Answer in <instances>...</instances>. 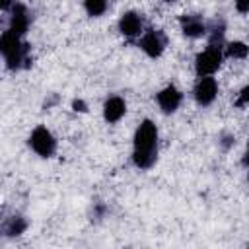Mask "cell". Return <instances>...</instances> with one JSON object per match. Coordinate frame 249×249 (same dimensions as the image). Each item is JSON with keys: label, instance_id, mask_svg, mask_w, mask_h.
Instances as JSON below:
<instances>
[{"label": "cell", "instance_id": "obj_1", "mask_svg": "<svg viewBox=\"0 0 249 249\" xmlns=\"http://www.w3.org/2000/svg\"><path fill=\"white\" fill-rule=\"evenodd\" d=\"M158 154V130L152 121H142L134 134L132 160L140 169H148L156 161Z\"/></svg>", "mask_w": 249, "mask_h": 249}, {"label": "cell", "instance_id": "obj_2", "mask_svg": "<svg viewBox=\"0 0 249 249\" xmlns=\"http://www.w3.org/2000/svg\"><path fill=\"white\" fill-rule=\"evenodd\" d=\"M0 49H2V54L6 56V64L8 68H19L21 62H25V66H29L31 58L27 56V51H29V45L21 43L19 41V35L12 33V31H6L0 39Z\"/></svg>", "mask_w": 249, "mask_h": 249}, {"label": "cell", "instance_id": "obj_3", "mask_svg": "<svg viewBox=\"0 0 249 249\" xmlns=\"http://www.w3.org/2000/svg\"><path fill=\"white\" fill-rule=\"evenodd\" d=\"M222 64V53H220V47H212L208 45L206 51H202L198 56H196V74L198 76H208L212 72H216Z\"/></svg>", "mask_w": 249, "mask_h": 249}, {"label": "cell", "instance_id": "obj_4", "mask_svg": "<svg viewBox=\"0 0 249 249\" xmlns=\"http://www.w3.org/2000/svg\"><path fill=\"white\" fill-rule=\"evenodd\" d=\"M29 144H31V148H33L39 156H45V158L53 156V152H54V148H56V142H54L53 134H51L45 126H37V128L31 132Z\"/></svg>", "mask_w": 249, "mask_h": 249}, {"label": "cell", "instance_id": "obj_5", "mask_svg": "<svg viewBox=\"0 0 249 249\" xmlns=\"http://www.w3.org/2000/svg\"><path fill=\"white\" fill-rule=\"evenodd\" d=\"M218 93V84L214 78H208V76H202L196 86H195V99L200 103V105H208L214 101Z\"/></svg>", "mask_w": 249, "mask_h": 249}, {"label": "cell", "instance_id": "obj_6", "mask_svg": "<svg viewBox=\"0 0 249 249\" xmlns=\"http://www.w3.org/2000/svg\"><path fill=\"white\" fill-rule=\"evenodd\" d=\"M140 47H142V51H144L148 56H154V58H156V56L161 54V51H163V47H165V39H163L161 31L150 29V31L142 37Z\"/></svg>", "mask_w": 249, "mask_h": 249}, {"label": "cell", "instance_id": "obj_7", "mask_svg": "<svg viewBox=\"0 0 249 249\" xmlns=\"http://www.w3.org/2000/svg\"><path fill=\"white\" fill-rule=\"evenodd\" d=\"M158 103L165 113H173L181 103V91L173 86H167L158 93Z\"/></svg>", "mask_w": 249, "mask_h": 249}, {"label": "cell", "instance_id": "obj_8", "mask_svg": "<svg viewBox=\"0 0 249 249\" xmlns=\"http://www.w3.org/2000/svg\"><path fill=\"white\" fill-rule=\"evenodd\" d=\"M27 25H29V18H27V12L21 4H16L14 10H12V19H10V31L16 33V35H23L27 31Z\"/></svg>", "mask_w": 249, "mask_h": 249}, {"label": "cell", "instance_id": "obj_9", "mask_svg": "<svg viewBox=\"0 0 249 249\" xmlns=\"http://www.w3.org/2000/svg\"><path fill=\"white\" fill-rule=\"evenodd\" d=\"M119 29H121L123 35L134 37V35H138L140 29H142V19L138 18V14L126 12V14H123V18H121V21H119Z\"/></svg>", "mask_w": 249, "mask_h": 249}, {"label": "cell", "instance_id": "obj_10", "mask_svg": "<svg viewBox=\"0 0 249 249\" xmlns=\"http://www.w3.org/2000/svg\"><path fill=\"white\" fill-rule=\"evenodd\" d=\"M124 111H126V105L121 97H109L103 105V117L109 123H117L124 115Z\"/></svg>", "mask_w": 249, "mask_h": 249}, {"label": "cell", "instance_id": "obj_11", "mask_svg": "<svg viewBox=\"0 0 249 249\" xmlns=\"http://www.w3.org/2000/svg\"><path fill=\"white\" fill-rule=\"evenodd\" d=\"M181 29L187 37H200L206 33L204 21L198 16H183L181 18Z\"/></svg>", "mask_w": 249, "mask_h": 249}, {"label": "cell", "instance_id": "obj_12", "mask_svg": "<svg viewBox=\"0 0 249 249\" xmlns=\"http://www.w3.org/2000/svg\"><path fill=\"white\" fill-rule=\"evenodd\" d=\"M25 226H27V224H25L23 218L14 216V218H10V220L4 224V233H6V235H19V233H23Z\"/></svg>", "mask_w": 249, "mask_h": 249}, {"label": "cell", "instance_id": "obj_13", "mask_svg": "<svg viewBox=\"0 0 249 249\" xmlns=\"http://www.w3.org/2000/svg\"><path fill=\"white\" fill-rule=\"evenodd\" d=\"M228 54L233 56V58H245L249 54V47L241 41H233L228 45Z\"/></svg>", "mask_w": 249, "mask_h": 249}, {"label": "cell", "instance_id": "obj_14", "mask_svg": "<svg viewBox=\"0 0 249 249\" xmlns=\"http://www.w3.org/2000/svg\"><path fill=\"white\" fill-rule=\"evenodd\" d=\"M107 8V0H86V10L89 16H101Z\"/></svg>", "mask_w": 249, "mask_h": 249}, {"label": "cell", "instance_id": "obj_15", "mask_svg": "<svg viewBox=\"0 0 249 249\" xmlns=\"http://www.w3.org/2000/svg\"><path fill=\"white\" fill-rule=\"evenodd\" d=\"M237 107H241V105H249V86H245L243 89H241V93H239V99H237V103H235Z\"/></svg>", "mask_w": 249, "mask_h": 249}, {"label": "cell", "instance_id": "obj_16", "mask_svg": "<svg viewBox=\"0 0 249 249\" xmlns=\"http://www.w3.org/2000/svg\"><path fill=\"white\" fill-rule=\"evenodd\" d=\"M235 8H237V12L247 14L249 12V0H235Z\"/></svg>", "mask_w": 249, "mask_h": 249}, {"label": "cell", "instance_id": "obj_17", "mask_svg": "<svg viewBox=\"0 0 249 249\" xmlns=\"http://www.w3.org/2000/svg\"><path fill=\"white\" fill-rule=\"evenodd\" d=\"M72 107H74V111H80V113H84V111H86V103H84L82 99H76V101L72 103Z\"/></svg>", "mask_w": 249, "mask_h": 249}, {"label": "cell", "instance_id": "obj_18", "mask_svg": "<svg viewBox=\"0 0 249 249\" xmlns=\"http://www.w3.org/2000/svg\"><path fill=\"white\" fill-rule=\"evenodd\" d=\"M10 4H12V0H0V6H2V10H8V8H10Z\"/></svg>", "mask_w": 249, "mask_h": 249}, {"label": "cell", "instance_id": "obj_19", "mask_svg": "<svg viewBox=\"0 0 249 249\" xmlns=\"http://www.w3.org/2000/svg\"><path fill=\"white\" fill-rule=\"evenodd\" d=\"M243 165H247V167H249V152L243 156Z\"/></svg>", "mask_w": 249, "mask_h": 249}, {"label": "cell", "instance_id": "obj_20", "mask_svg": "<svg viewBox=\"0 0 249 249\" xmlns=\"http://www.w3.org/2000/svg\"><path fill=\"white\" fill-rule=\"evenodd\" d=\"M167 2H173V0H167Z\"/></svg>", "mask_w": 249, "mask_h": 249}]
</instances>
